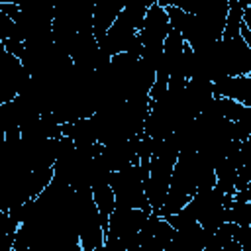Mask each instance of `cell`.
Masks as SVG:
<instances>
[{
  "instance_id": "1",
  "label": "cell",
  "mask_w": 251,
  "mask_h": 251,
  "mask_svg": "<svg viewBox=\"0 0 251 251\" xmlns=\"http://www.w3.org/2000/svg\"><path fill=\"white\" fill-rule=\"evenodd\" d=\"M112 188L116 194V206L153 210L149 206V200L145 194V176H143V171L139 165L131 163L120 171H114Z\"/></svg>"
},
{
  "instance_id": "2",
  "label": "cell",
  "mask_w": 251,
  "mask_h": 251,
  "mask_svg": "<svg viewBox=\"0 0 251 251\" xmlns=\"http://www.w3.org/2000/svg\"><path fill=\"white\" fill-rule=\"evenodd\" d=\"M220 47L227 75H251V49L241 33L235 37H222Z\"/></svg>"
},
{
  "instance_id": "3",
  "label": "cell",
  "mask_w": 251,
  "mask_h": 251,
  "mask_svg": "<svg viewBox=\"0 0 251 251\" xmlns=\"http://www.w3.org/2000/svg\"><path fill=\"white\" fill-rule=\"evenodd\" d=\"M169 31H171V20H169L167 8L159 4L149 6L145 22L137 31L143 41V47H163Z\"/></svg>"
},
{
  "instance_id": "4",
  "label": "cell",
  "mask_w": 251,
  "mask_h": 251,
  "mask_svg": "<svg viewBox=\"0 0 251 251\" xmlns=\"http://www.w3.org/2000/svg\"><path fill=\"white\" fill-rule=\"evenodd\" d=\"M216 98H233L251 106V75H227L214 82Z\"/></svg>"
},
{
  "instance_id": "5",
  "label": "cell",
  "mask_w": 251,
  "mask_h": 251,
  "mask_svg": "<svg viewBox=\"0 0 251 251\" xmlns=\"http://www.w3.org/2000/svg\"><path fill=\"white\" fill-rule=\"evenodd\" d=\"M137 35V29H133L129 24H126L120 16L114 22V25L98 39V45L102 51H106L108 55H118V53H126L131 39Z\"/></svg>"
},
{
  "instance_id": "6",
  "label": "cell",
  "mask_w": 251,
  "mask_h": 251,
  "mask_svg": "<svg viewBox=\"0 0 251 251\" xmlns=\"http://www.w3.org/2000/svg\"><path fill=\"white\" fill-rule=\"evenodd\" d=\"M120 12H122V4L118 0H98L92 14V31L96 39H100L114 25Z\"/></svg>"
},
{
  "instance_id": "7",
  "label": "cell",
  "mask_w": 251,
  "mask_h": 251,
  "mask_svg": "<svg viewBox=\"0 0 251 251\" xmlns=\"http://www.w3.org/2000/svg\"><path fill=\"white\" fill-rule=\"evenodd\" d=\"M63 133H65V135H69V137L76 143V147L92 145V143H96V141H98L96 124H94L92 116L63 124Z\"/></svg>"
},
{
  "instance_id": "8",
  "label": "cell",
  "mask_w": 251,
  "mask_h": 251,
  "mask_svg": "<svg viewBox=\"0 0 251 251\" xmlns=\"http://www.w3.org/2000/svg\"><path fill=\"white\" fill-rule=\"evenodd\" d=\"M92 196H94V202L98 206V212H100V218H102V226L106 229L108 227V220H110L112 212L116 210V194H114L112 182H104V184L92 186Z\"/></svg>"
},
{
  "instance_id": "9",
  "label": "cell",
  "mask_w": 251,
  "mask_h": 251,
  "mask_svg": "<svg viewBox=\"0 0 251 251\" xmlns=\"http://www.w3.org/2000/svg\"><path fill=\"white\" fill-rule=\"evenodd\" d=\"M239 226L233 222H224L216 231L208 233V243H206V251H222L229 241L235 239Z\"/></svg>"
},
{
  "instance_id": "10",
  "label": "cell",
  "mask_w": 251,
  "mask_h": 251,
  "mask_svg": "<svg viewBox=\"0 0 251 251\" xmlns=\"http://www.w3.org/2000/svg\"><path fill=\"white\" fill-rule=\"evenodd\" d=\"M243 6L239 0H229V10H227V18H226V27H224V35L222 37H235L241 33V25H243Z\"/></svg>"
},
{
  "instance_id": "11",
  "label": "cell",
  "mask_w": 251,
  "mask_h": 251,
  "mask_svg": "<svg viewBox=\"0 0 251 251\" xmlns=\"http://www.w3.org/2000/svg\"><path fill=\"white\" fill-rule=\"evenodd\" d=\"M226 218L237 226H251V202L233 198L231 206L226 208Z\"/></svg>"
},
{
  "instance_id": "12",
  "label": "cell",
  "mask_w": 251,
  "mask_h": 251,
  "mask_svg": "<svg viewBox=\"0 0 251 251\" xmlns=\"http://www.w3.org/2000/svg\"><path fill=\"white\" fill-rule=\"evenodd\" d=\"M218 102H220V108H222V116L231 120V122L239 120V116H241V112L245 108V104H241V102H237L233 98H218Z\"/></svg>"
},
{
  "instance_id": "13",
  "label": "cell",
  "mask_w": 251,
  "mask_h": 251,
  "mask_svg": "<svg viewBox=\"0 0 251 251\" xmlns=\"http://www.w3.org/2000/svg\"><path fill=\"white\" fill-rule=\"evenodd\" d=\"M251 182V165H239L235 175V192L245 188Z\"/></svg>"
},
{
  "instance_id": "14",
  "label": "cell",
  "mask_w": 251,
  "mask_h": 251,
  "mask_svg": "<svg viewBox=\"0 0 251 251\" xmlns=\"http://www.w3.org/2000/svg\"><path fill=\"white\" fill-rule=\"evenodd\" d=\"M233 198H235V200H247V202H251V182H249L245 188L237 190V192L233 194Z\"/></svg>"
},
{
  "instance_id": "15",
  "label": "cell",
  "mask_w": 251,
  "mask_h": 251,
  "mask_svg": "<svg viewBox=\"0 0 251 251\" xmlns=\"http://www.w3.org/2000/svg\"><path fill=\"white\" fill-rule=\"evenodd\" d=\"M243 24L247 25V29H249V33H251V8H245V10H243Z\"/></svg>"
}]
</instances>
